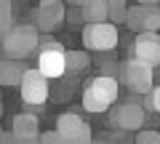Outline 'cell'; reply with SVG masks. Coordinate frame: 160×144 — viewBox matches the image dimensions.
I'll use <instances>...</instances> for the list:
<instances>
[{"label": "cell", "mask_w": 160, "mask_h": 144, "mask_svg": "<svg viewBox=\"0 0 160 144\" xmlns=\"http://www.w3.org/2000/svg\"><path fill=\"white\" fill-rule=\"evenodd\" d=\"M118 77L112 75H96L88 80L86 91H83V110L86 112H107L115 102H118Z\"/></svg>", "instance_id": "1"}, {"label": "cell", "mask_w": 160, "mask_h": 144, "mask_svg": "<svg viewBox=\"0 0 160 144\" xmlns=\"http://www.w3.org/2000/svg\"><path fill=\"white\" fill-rule=\"evenodd\" d=\"M38 48H40V29L32 24H16L3 37V53L11 62H22V59L32 56Z\"/></svg>", "instance_id": "2"}, {"label": "cell", "mask_w": 160, "mask_h": 144, "mask_svg": "<svg viewBox=\"0 0 160 144\" xmlns=\"http://www.w3.org/2000/svg\"><path fill=\"white\" fill-rule=\"evenodd\" d=\"M38 72L46 80H59L67 72V51L59 40L43 37L38 48Z\"/></svg>", "instance_id": "3"}, {"label": "cell", "mask_w": 160, "mask_h": 144, "mask_svg": "<svg viewBox=\"0 0 160 144\" xmlns=\"http://www.w3.org/2000/svg\"><path fill=\"white\" fill-rule=\"evenodd\" d=\"M120 80L131 88V93H139V96H149L155 88V69L147 67V64L136 62V59H126L120 64Z\"/></svg>", "instance_id": "4"}, {"label": "cell", "mask_w": 160, "mask_h": 144, "mask_svg": "<svg viewBox=\"0 0 160 144\" xmlns=\"http://www.w3.org/2000/svg\"><path fill=\"white\" fill-rule=\"evenodd\" d=\"M83 46L86 51L107 53L118 46V27H112L109 22L104 24H86L83 27Z\"/></svg>", "instance_id": "5"}, {"label": "cell", "mask_w": 160, "mask_h": 144, "mask_svg": "<svg viewBox=\"0 0 160 144\" xmlns=\"http://www.w3.org/2000/svg\"><path fill=\"white\" fill-rule=\"evenodd\" d=\"M147 120V110H144L139 102H123L118 104L112 112H109V123L115 128H123V131H139Z\"/></svg>", "instance_id": "6"}, {"label": "cell", "mask_w": 160, "mask_h": 144, "mask_svg": "<svg viewBox=\"0 0 160 144\" xmlns=\"http://www.w3.org/2000/svg\"><path fill=\"white\" fill-rule=\"evenodd\" d=\"M19 88H22V102L29 107H43L48 102V80L38 72V67L24 72V80Z\"/></svg>", "instance_id": "7"}, {"label": "cell", "mask_w": 160, "mask_h": 144, "mask_svg": "<svg viewBox=\"0 0 160 144\" xmlns=\"http://www.w3.org/2000/svg\"><path fill=\"white\" fill-rule=\"evenodd\" d=\"M131 53L136 62L147 64V67H160V35H152V32H142L133 37V46H131Z\"/></svg>", "instance_id": "8"}, {"label": "cell", "mask_w": 160, "mask_h": 144, "mask_svg": "<svg viewBox=\"0 0 160 144\" xmlns=\"http://www.w3.org/2000/svg\"><path fill=\"white\" fill-rule=\"evenodd\" d=\"M67 19V6L62 0H43L35 11V27L40 32H53Z\"/></svg>", "instance_id": "9"}, {"label": "cell", "mask_w": 160, "mask_h": 144, "mask_svg": "<svg viewBox=\"0 0 160 144\" xmlns=\"http://www.w3.org/2000/svg\"><path fill=\"white\" fill-rule=\"evenodd\" d=\"M80 11H83V22L86 24H104V22H109L107 0H86V3H80Z\"/></svg>", "instance_id": "10"}, {"label": "cell", "mask_w": 160, "mask_h": 144, "mask_svg": "<svg viewBox=\"0 0 160 144\" xmlns=\"http://www.w3.org/2000/svg\"><path fill=\"white\" fill-rule=\"evenodd\" d=\"M24 72H27V67L22 62L0 59V86H22Z\"/></svg>", "instance_id": "11"}, {"label": "cell", "mask_w": 160, "mask_h": 144, "mask_svg": "<svg viewBox=\"0 0 160 144\" xmlns=\"http://www.w3.org/2000/svg\"><path fill=\"white\" fill-rule=\"evenodd\" d=\"M13 139H38V117L35 115H16L11 123Z\"/></svg>", "instance_id": "12"}, {"label": "cell", "mask_w": 160, "mask_h": 144, "mask_svg": "<svg viewBox=\"0 0 160 144\" xmlns=\"http://www.w3.org/2000/svg\"><path fill=\"white\" fill-rule=\"evenodd\" d=\"M83 123H86V120H83L80 115H75V112H64V115H59V120H56V133L64 139V142H69V139L83 128Z\"/></svg>", "instance_id": "13"}, {"label": "cell", "mask_w": 160, "mask_h": 144, "mask_svg": "<svg viewBox=\"0 0 160 144\" xmlns=\"http://www.w3.org/2000/svg\"><path fill=\"white\" fill-rule=\"evenodd\" d=\"M88 64H91L88 51H67V69L83 72V69H88Z\"/></svg>", "instance_id": "14"}, {"label": "cell", "mask_w": 160, "mask_h": 144, "mask_svg": "<svg viewBox=\"0 0 160 144\" xmlns=\"http://www.w3.org/2000/svg\"><path fill=\"white\" fill-rule=\"evenodd\" d=\"M13 27H16L13 24V6L6 3V0H0V37H6Z\"/></svg>", "instance_id": "15"}, {"label": "cell", "mask_w": 160, "mask_h": 144, "mask_svg": "<svg viewBox=\"0 0 160 144\" xmlns=\"http://www.w3.org/2000/svg\"><path fill=\"white\" fill-rule=\"evenodd\" d=\"M109 24L112 27H118V24H126L128 19V6L123 3V0H109Z\"/></svg>", "instance_id": "16"}, {"label": "cell", "mask_w": 160, "mask_h": 144, "mask_svg": "<svg viewBox=\"0 0 160 144\" xmlns=\"http://www.w3.org/2000/svg\"><path fill=\"white\" fill-rule=\"evenodd\" d=\"M144 27H142V32H152V35H158V29H160V11L152 6V3H144Z\"/></svg>", "instance_id": "17"}, {"label": "cell", "mask_w": 160, "mask_h": 144, "mask_svg": "<svg viewBox=\"0 0 160 144\" xmlns=\"http://www.w3.org/2000/svg\"><path fill=\"white\" fill-rule=\"evenodd\" d=\"M144 3H139V6H133V8H128V19H126V24L131 27V32H136V35H142V27H144Z\"/></svg>", "instance_id": "18"}, {"label": "cell", "mask_w": 160, "mask_h": 144, "mask_svg": "<svg viewBox=\"0 0 160 144\" xmlns=\"http://www.w3.org/2000/svg\"><path fill=\"white\" fill-rule=\"evenodd\" d=\"M136 144H160V131H139Z\"/></svg>", "instance_id": "19"}, {"label": "cell", "mask_w": 160, "mask_h": 144, "mask_svg": "<svg viewBox=\"0 0 160 144\" xmlns=\"http://www.w3.org/2000/svg\"><path fill=\"white\" fill-rule=\"evenodd\" d=\"M147 110L160 112V86H155V88H152V93L147 96Z\"/></svg>", "instance_id": "20"}, {"label": "cell", "mask_w": 160, "mask_h": 144, "mask_svg": "<svg viewBox=\"0 0 160 144\" xmlns=\"http://www.w3.org/2000/svg\"><path fill=\"white\" fill-rule=\"evenodd\" d=\"M40 144H64V139L56 131H46V133H40Z\"/></svg>", "instance_id": "21"}, {"label": "cell", "mask_w": 160, "mask_h": 144, "mask_svg": "<svg viewBox=\"0 0 160 144\" xmlns=\"http://www.w3.org/2000/svg\"><path fill=\"white\" fill-rule=\"evenodd\" d=\"M67 19H69V22H80V19H83V11H80V6L78 8H72V11H67Z\"/></svg>", "instance_id": "22"}, {"label": "cell", "mask_w": 160, "mask_h": 144, "mask_svg": "<svg viewBox=\"0 0 160 144\" xmlns=\"http://www.w3.org/2000/svg\"><path fill=\"white\" fill-rule=\"evenodd\" d=\"M16 144H40V136L38 139H16Z\"/></svg>", "instance_id": "23"}, {"label": "cell", "mask_w": 160, "mask_h": 144, "mask_svg": "<svg viewBox=\"0 0 160 144\" xmlns=\"http://www.w3.org/2000/svg\"><path fill=\"white\" fill-rule=\"evenodd\" d=\"M0 144H11V133H0Z\"/></svg>", "instance_id": "24"}, {"label": "cell", "mask_w": 160, "mask_h": 144, "mask_svg": "<svg viewBox=\"0 0 160 144\" xmlns=\"http://www.w3.org/2000/svg\"><path fill=\"white\" fill-rule=\"evenodd\" d=\"M93 144H107V142H102V139H96V142H93Z\"/></svg>", "instance_id": "25"}, {"label": "cell", "mask_w": 160, "mask_h": 144, "mask_svg": "<svg viewBox=\"0 0 160 144\" xmlns=\"http://www.w3.org/2000/svg\"><path fill=\"white\" fill-rule=\"evenodd\" d=\"M0 133H3V131H0Z\"/></svg>", "instance_id": "26"}]
</instances>
